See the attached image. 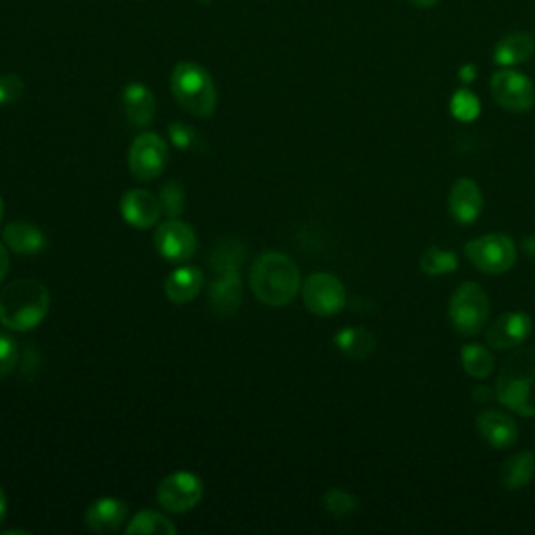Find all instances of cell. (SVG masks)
<instances>
[{
  "label": "cell",
  "instance_id": "8992f818",
  "mask_svg": "<svg viewBox=\"0 0 535 535\" xmlns=\"http://www.w3.org/2000/svg\"><path fill=\"white\" fill-rule=\"evenodd\" d=\"M471 264L485 274H506L517 264V245L508 235L492 232V235L469 241L464 245Z\"/></svg>",
  "mask_w": 535,
  "mask_h": 535
},
{
  "label": "cell",
  "instance_id": "44dd1931",
  "mask_svg": "<svg viewBox=\"0 0 535 535\" xmlns=\"http://www.w3.org/2000/svg\"><path fill=\"white\" fill-rule=\"evenodd\" d=\"M337 350L352 360H368L377 352V339L364 327H345L335 335Z\"/></svg>",
  "mask_w": 535,
  "mask_h": 535
},
{
  "label": "cell",
  "instance_id": "8d00e7d4",
  "mask_svg": "<svg viewBox=\"0 0 535 535\" xmlns=\"http://www.w3.org/2000/svg\"><path fill=\"white\" fill-rule=\"evenodd\" d=\"M7 508H9V504H7L5 490H3V487H0V523H3L5 517H7Z\"/></svg>",
  "mask_w": 535,
  "mask_h": 535
},
{
  "label": "cell",
  "instance_id": "4dcf8cb0",
  "mask_svg": "<svg viewBox=\"0 0 535 535\" xmlns=\"http://www.w3.org/2000/svg\"><path fill=\"white\" fill-rule=\"evenodd\" d=\"M168 134H170V141L182 149V151H195L199 149V143H201V138L197 134V130L189 124H184V122H174L168 126Z\"/></svg>",
  "mask_w": 535,
  "mask_h": 535
},
{
  "label": "cell",
  "instance_id": "cb8c5ba5",
  "mask_svg": "<svg viewBox=\"0 0 535 535\" xmlns=\"http://www.w3.org/2000/svg\"><path fill=\"white\" fill-rule=\"evenodd\" d=\"M176 531V525L168 517L155 513V510H143V513H138L126 527L128 535H174Z\"/></svg>",
  "mask_w": 535,
  "mask_h": 535
},
{
  "label": "cell",
  "instance_id": "f1b7e54d",
  "mask_svg": "<svg viewBox=\"0 0 535 535\" xmlns=\"http://www.w3.org/2000/svg\"><path fill=\"white\" fill-rule=\"evenodd\" d=\"M184 189L180 182H166L161 186L159 193V203H161V212H164L168 218H180L184 212Z\"/></svg>",
  "mask_w": 535,
  "mask_h": 535
},
{
  "label": "cell",
  "instance_id": "e575fe53",
  "mask_svg": "<svg viewBox=\"0 0 535 535\" xmlns=\"http://www.w3.org/2000/svg\"><path fill=\"white\" fill-rule=\"evenodd\" d=\"M494 395H496V389L494 391H487V389H483V387H477L475 391H473V398H475V402H485V400H490V398H494Z\"/></svg>",
  "mask_w": 535,
  "mask_h": 535
},
{
  "label": "cell",
  "instance_id": "484cf974",
  "mask_svg": "<svg viewBox=\"0 0 535 535\" xmlns=\"http://www.w3.org/2000/svg\"><path fill=\"white\" fill-rule=\"evenodd\" d=\"M418 266H421V270L429 276H444V274L456 272L458 258L444 247H429L421 255V262H418Z\"/></svg>",
  "mask_w": 535,
  "mask_h": 535
},
{
  "label": "cell",
  "instance_id": "8fae6325",
  "mask_svg": "<svg viewBox=\"0 0 535 535\" xmlns=\"http://www.w3.org/2000/svg\"><path fill=\"white\" fill-rule=\"evenodd\" d=\"M155 249L170 262L189 260L197 249L195 230L178 218H168L155 232Z\"/></svg>",
  "mask_w": 535,
  "mask_h": 535
},
{
  "label": "cell",
  "instance_id": "4316f807",
  "mask_svg": "<svg viewBox=\"0 0 535 535\" xmlns=\"http://www.w3.org/2000/svg\"><path fill=\"white\" fill-rule=\"evenodd\" d=\"M245 260V247L237 239H226L216 245L212 253V268L216 272H226V270H239L241 262Z\"/></svg>",
  "mask_w": 535,
  "mask_h": 535
},
{
  "label": "cell",
  "instance_id": "9a60e30c",
  "mask_svg": "<svg viewBox=\"0 0 535 535\" xmlns=\"http://www.w3.org/2000/svg\"><path fill=\"white\" fill-rule=\"evenodd\" d=\"M243 304V283L239 270L218 272L216 281L209 285V306L218 316H232Z\"/></svg>",
  "mask_w": 535,
  "mask_h": 535
},
{
  "label": "cell",
  "instance_id": "74e56055",
  "mask_svg": "<svg viewBox=\"0 0 535 535\" xmlns=\"http://www.w3.org/2000/svg\"><path fill=\"white\" fill-rule=\"evenodd\" d=\"M410 3L414 7H418V9H431V7H435L439 3V0H410Z\"/></svg>",
  "mask_w": 535,
  "mask_h": 535
},
{
  "label": "cell",
  "instance_id": "3957f363",
  "mask_svg": "<svg viewBox=\"0 0 535 535\" xmlns=\"http://www.w3.org/2000/svg\"><path fill=\"white\" fill-rule=\"evenodd\" d=\"M496 398L521 416H535V347L513 352L504 360Z\"/></svg>",
  "mask_w": 535,
  "mask_h": 535
},
{
  "label": "cell",
  "instance_id": "2e32d148",
  "mask_svg": "<svg viewBox=\"0 0 535 535\" xmlns=\"http://www.w3.org/2000/svg\"><path fill=\"white\" fill-rule=\"evenodd\" d=\"M120 212H122V218L130 226L151 228L159 222L161 203L153 193H149L145 189H134L122 197Z\"/></svg>",
  "mask_w": 535,
  "mask_h": 535
},
{
  "label": "cell",
  "instance_id": "5b68a950",
  "mask_svg": "<svg viewBox=\"0 0 535 535\" xmlns=\"http://www.w3.org/2000/svg\"><path fill=\"white\" fill-rule=\"evenodd\" d=\"M450 322L462 337L479 335L490 318V297L477 283H462L450 299Z\"/></svg>",
  "mask_w": 535,
  "mask_h": 535
},
{
  "label": "cell",
  "instance_id": "f546056e",
  "mask_svg": "<svg viewBox=\"0 0 535 535\" xmlns=\"http://www.w3.org/2000/svg\"><path fill=\"white\" fill-rule=\"evenodd\" d=\"M322 502H324V508H327L333 517H347L358 508V498L343 490H337V487L324 494Z\"/></svg>",
  "mask_w": 535,
  "mask_h": 535
},
{
  "label": "cell",
  "instance_id": "ffe728a7",
  "mask_svg": "<svg viewBox=\"0 0 535 535\" xmlns=\"http://www.w3.org/2000/svg\"><path fill=\"white\" fill-rule=\"evenodd\" d=\"M3 239L19 255H38L49 245L44 232L30 222H11L3 232Z\"/></svg>",
  "mask_w": 535,
  "mask_h": 535
},
{
  "label": "cell",
  "instance_id": "1f68e13d",
  "mask_svg": "<svg viewBox=\"0 0 535 535\" xmlns=\"http://www.w3.org/2000/svg\"><path fill=\"white\" fill-rule=\"evenodd\" d=\"M17 362H19L17 341L7 333H0V379L9 377L17 368Z\"/></svg>",
  "mask_w": 535,
  "mask_h": 535
},
{
  "label": "cell",
  "instance_id": "83f0119b",
  "mask_svg": "<svg viewBox=\"0 0 535 535\" xmlns=\"http://www.w3.org/2000/svg\"><path fill=\"white\" fill-rule=\"evenodd\" d=\"M450 111L458 122H475L481 113V105L471 90L460 88L454 92L450 101Z\"/></svg>",
  "mask_w": 535,
  "mask_h": 535
},
{
  "label": "cell",
  "instance_id": "d590c367",
  "mask_svg": "<svg viewBox=\"0 0 535 535\" xmlns=\"http://www.w3.org/2000/svg\"><path fill=\"white\" fill-rule=\"evenodd\" d=\"M462 82H473L475 80V67L473 65H464L462 72H460Z\"/></svg>",
  "mask_w": 535,
  "mask_h": 535
},
{
  "label": "cell",
  "instance_id": "ba28073f",
  "mask_svg": "<svg viewBox=\"0 0 535 535\" xmlns=\"http://www.w3.org/2000/svg\"><path fill=\"white\" fill-rule=\"evenodd\" d=\"M301 295H304V306L308 312L320 318L339 314L347 301L343 283L329 272H316L308 276V281L301 287Z\"/></svg>",
  "mask_w": 535,
  "mask_h": 535
},
{
  "label": "cell",
  "instance_id": "d6986e66",
  "mask_svg": "<svg viewBox=\"0 0 535 535\" xmlns=\"http://www.w3.org/2000/svg\"><path fill=\"white\" fill-rule=\"evenodd\" d=\"M203 283H205V276H203L201 268L182 266L168 276L166 295L170 301H174V304H178V306L191 304V301L197 299V295L201 293Z\"/></svg>",
  "mask_w": 535,
  "mask_h": 535
},
{
  "label": "cell",
  "instance_id": "836d02e7",
  "mask_svg": "<svg viewBox=\"0 0 535 535\" xmlns=\"http://www.w3.org/2000/svg\"><path fill=\"white\" fill-rule=\"evenodd\" d=\"M9 266H11L9 251H7V247L3 243H0V283H3L5 276L9 274Z\"/></svg>",
  "mask_w": 535,
  "mask_h": 535
},
{
  "label": "cell",
  "instance_id": "d6a6232c",
  "mask_svg": "<svg viewBox=\"0 0 535 535\" xmlns=\"http://www.w3.org/2000/svg\"><path fill=\"white\" fill-rule=\"evenodd\" d=\"M23 92H26V84L17 74H5L0 76V107L17 103Z\"/></svg>",
  "mask_w": 535,
  "mask_h": 535
},
{
  "label": "cell",
  "instance_id": "e0dca14e",
  "mask_svg": "<svg viewBox=\"0 0 535 535\" xmlns=\"http://www.w3.org/2000/svg\"><path fill=\"white\" fill-rule=\"evenodd\" d=\"M128 517V506L120 498H99L86 510V527L95 533L118 531Z\"/></svg>",
  "mask_w": 535,
  "mask_h": 535
},
{
  "label": "cell",
  "instance_id": "7a4b0ae2",
  "mask_svg": "<svg viewBox=\"0 0 535 535\" xmlns=\"http://www.w3.org/2000/svg\"><path fill=\"white\" fill-rule=\"evenodd\" d=\"M49 306V289L34 278H21L0 291V322L11 331L26 333L46 318Z\"/></svg>",
  "mask_w": 535,
  "mask_h": 535
},
{
  "label": "cell",
  "instance_id": "7c38bea8",
  "mask_svg": "<svg viewBox=\"0 0 535 535\" xmlns=\"http://www.w3.org/2000/svg\"><path fill=\"white\" fill-rule=\"evenodd\" d=\"M533 331V320L525 312H506L487 327V343L494 350H515Z\"/></svg>",
  "mask_w": 535,
  "mask_h": 535
},
{
  "label": "cell",
  "instance_id": "4fadbf2b",
  "mask_svg": "<svg viewBox=\"0 0 535 535\" xmlns=\"http://www.w3.org/2000/svg\"><path fill=\"white\" fill-rule=\"evenodd\" d=\"M477 431L483 441H487L496 450H506L515 446L519 437V425L513 416L500 410H485L477 416Z\"/></svg>",
  "mask_w": 535,
  "mask_h": 535
},
{
  "label": "cell",
  "instance_id": "d4e9b609",
  "mask_svg": "<svg viewBox=\"0 0 535 535\" xmlns=\"http://www.w3.org/2000/svg\"><path fill=\"white\" fill-rule=\"evenodd\" d=\"M462 366L467 375L475 379H487L494 370V356L483 345H464L462 347Z\"/></svg>",
  "mask_w": 535,
  "mask_h": 535
},
{
  "label": "cell",
  "instance_id": "ab89813d",
  "mask_svg": "<svg viewBox=\"0 0 535 535\" xmlns=\"http://www.w3.org/2000/svg\"><path fill=\"white\" fill-rule=\"evenodd\" d=\"M3 216H5V205H3V199H0V222H3Z\"/></svg>",
  "mask_w": 535,
  "mask_h": 535
},
{
  "label": "cell",
  "instance_id": "7402d4cb",
  "mask_svg": "<svg viewBox=\"0 0 535 535\" xmlns=\"http://www.w3.org/2000/svg\"><path fill=\"white\" fill-rule=\"evenodd\" d=\"M533 53H535V38L527 32H513L498 42L494 51V61L496 65L502 67H513L529 61Z\"/></svg>",
  "mask_w": 535,
  "mask_h": 535
},
{
  "label": "cell",
  "instance_id": "5bb4252c",
  "mask_svg": "<svg viewBox=\"0 0 535 535\" xmlns=\"http://www.w3.org/2000/svg\"><path fill=\"white\" fill-rule=\"evenodd\" d=\"M450 214L458 224H473L483 212V193L473 178H460L450 191Z\"/></svg>",
  "mask_w": 535,
  "mask_h": 535
},
{
  "label": "cell",
  "instance_id": "ac0fdd59",
  "mask_svg": "<svg viewBox=\"0 0 535 535\" xmlns=\"http://www.w3.org/2000/svg\"><path fill=\"white\" fill-rule=\"evenodd\" d=\"M122 105H124L126 118L134 126H149L155 120V111H157L155 97H153V92L141 82H132L124 88Z\"/></svg>",
  "mask_w": 535,
  "mask_h": 535
},
{
  "label": "cell",
  "instance_id": "603a6c76",
  "mask_svg": "<svg viewBox=\"0 0 535 535\" xmlns=\"http://www.w3.org/2000/svg\"><path fill=\"white\" fill-rule=\"evenodd\" d=\"M535 475L533 452H519L510 456L500 469V483L504 490H523Z\"/></svg>",
  "mask_w": 535,
  "mask_h": 535
},
{
  "label": "cell",
  "instance_id": "f35d334b",
  "mask_svg": "<svg viewBox=\"0 0 535 535\" xmlns=\"http://www.w3.org/2000/svg\"><path fill=\"white\" fill-rule=\"evenodd\" d=\"M523 247H525L529 258H535V237H527L525 243H523Z\"/></svg>",
  "mask_w": 535,
  "mask_h": 535
},
{
  "label": "cell",
  "instance_id": "6da1fadb",
  "mask_svg": "<svg viewBox=\"0 0 535 535\" xmlns=\"http://www.w3.org/2000/svg\"><path fill=\"white\" fill-rule=\"evenodd\" d=\"M249 285L262 304L272 308L287 306L301 289L299 268L289 255L268 251L255 260L249 272Z\"/></svg>",
  "mask_w": 535,
  "mask_h": 535
},
{
  "label": "cell",
  "instance_id": "277c9868",
  "mask_svg": "<svg viewBox=\"0 0 535 535\" xmlns=\"http://www.w3.org/2000/svg\"><path fill=\"white\" fill-rule=\"evenodd\" d=\"M172 95L176 103L195 118H209L216 111L218 92L209 72L197 63L182 61L172 72Z\"/></svg>",
  "mask_w": 535,
  "mask_h": 535
},
{
  "label": "cell",
  "instance_id": "9c48e42d",
  "mask_svg": "<svg viewBox=\"0 0 535 535\" xmlns=\"http://www.w3.org/2000/svg\"><path fill=\"white\" fill-rule=\"evenodd\" d=\"M203 498V483L189 471L168 475L157 487V500L168 513H189Z\"/></svg>",
  "mask_w": 535,
  "mask_h": 535
},
{
  "label": "cell",
  "instance_id": "52a82bcc",
  "mask_svg": "<svg viewBox=\"0 0 535 535\" xmlns=\"http://www.w3.org/2000/svg\"><path fill=\"white\" fill-rule=\"evenodd\" d=\"M170 151L164 138L155 132H143L134 138L128 153V166L136 180L151 182L164 174Z\"/></svg>",
  "mask_w": 535,
  "mask_h": 535
},
{
  "label": "cell",
  "instance_id": "30bf717a",
  "mask_svg": "<svg viewBox=\"0 0 535 535\" xmlns=\"http://www.w3.org/2000/svg\"><path fill=\"white\" fill-rule=\"evenodd\" d=\"M492 95L502 109L513 113H525L535 105L533 82L515 69H500L494 74Z\"/></svg>",
  "mask_w": 535,
  "mask_h": 535
}]
</instances>
